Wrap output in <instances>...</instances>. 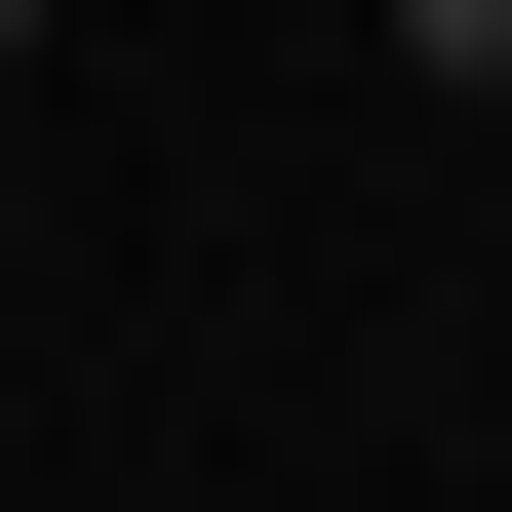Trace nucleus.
<instances>
[{
	"mask_svg": "<svg viewBox=\"0 0 512 512\" xmlns=\"http://www.w3.org/2000/svg\"><path fill=\"white\" fill-rule=\"evenodd\" d=\"M394 79H473V119H512V0H394Z\"/></svg>",
	"mask_w": 512,
	"mask_h": 512,
	"instance_id": "f257e3e1",
	"label": "nucleus"
},
{
	"mask_svg": "<svg viewBox=\"0 0 512 512\" xmlns=\"http://www.w3.org/2000/svg\"><path fill=\"white\" fill-rule=\"evenodd\" d=\"M0 79H40V0H0Z\"/></svg>",
	"mask_w": 512,
	"mask_h": 512,
	"instance_id": "f03ea898",
	"label": "nucleus"
}]
</instances>
